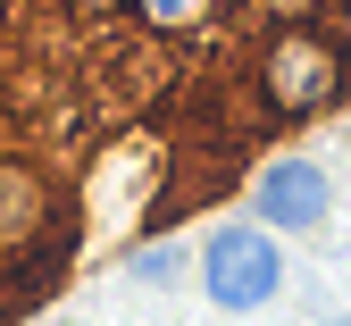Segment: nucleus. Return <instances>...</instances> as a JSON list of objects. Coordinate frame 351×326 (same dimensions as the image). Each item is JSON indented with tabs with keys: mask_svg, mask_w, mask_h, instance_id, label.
Listing matches in <instances>:
<instances>
[{
	"mask_svg": "<svg viewBox=\"0 0 351 326\" xmlns=\"http://www.w3.org/2000/svg\"><path fill=\"white\" fill-rule=\"evenodd\" d=\"M285 285V259H276V235L268 226H217V235L201 243V293L217 310H259V301H276Z\"/></svg>",
	"mask_w": 351,
	"mask_h": 326,
	"instance_id": "f03ea898",
	"label": "nucleus"
},
{
	"mask_svg": "<svg viewBox=\"0 0 351 326\" xmlns=\"http://www.w3.org/2000/svg\"><path fill=\"white\" fill-rule=\"evenodd\" d=\"M343 75H351L343 42H326L310 25H285L268 51H259V101H268L276 117H310V109H326L343 92Z\"/></svg>",
	"mask_w": 351,
	"mask_h": 326,
	"instance_id": "f257e3e1",
	"label": "nucleus"
},
{
	"mask_svg": "<svg viewBox=\"0 0 351 326\" xmlns=\"http://www.w3.org/2000/svg\"><path fill=\"white\" fill-rule=\"evenodd\" d=\"M67 9H75V17H117L125 0H67Z\"/></svg>",
	"mask_w": 351,
	"mask_h": 326,
	"instance_id": "0eeeda50",
	"label": "nucleus"
},
{
	"mask_svg": "<svg viewBox=\"0 0 351 326\" xmlns=\"http://www.w3.org/2000/svg\"><path fill=\"white\" fill-rule=\"evenodd\" d=\"M326 201H335V184H326L318 159H268L259 184H251V209H259V226H276V235H310L326 218Z\"/></svg>",
	"mask_w": 351,
	"mask_h": 326,
	"instance_id": "7ed1b4c3",
	"label": "nucleus"
},
{
	"mask_svg": "<svg viewBox=\"0 0 351 326\" xmlns=\"http://www.w3.org/2000/svg\"><path fill=\"white\" fill-rule=\"evenodd\" d=\"M193 9H201V0H151V17H159V25H184Z\"/></svg>",
	"mask_w": 351,
	"mask_h": 326,
	"instance_id": "423d86ee",
	"label": "nucleus"
},
{
	"mask_svg": "<svg viewBox=\"0 0 351 326\" xmlns=\"http://www.w3.org/2000/svg\"><path fill=\"white\" fill-rule=\"evenodd\" d=\"M59 226V193L34 159H0V251H34Z\"/></svg>",
	"mask_w": 351,
	"mask_h": 326,
	"instance_id": "20e7f679",
	"label": "nucleus"
},
{
	"mask_svg": "<svg viewBox=\"0 0 351 326\" xmlns=\"http://www.w3.org/2000/svg\"><path fill=\"white\" fill-rule=\"evenodd\" d=\"M326 326H351V318H326Z\"/></svg>",
	"mask_w": 351,
	"mask_h": 326,
	"instance_id": "9d476101",
	"label": "nucleus"
},
{
	"mask_svg": "<svg viewBox=\"0 0 351 326\" xmlns=\"http://www.w3.org/2000/svg\"><path fill=\"white\" fill-rule=\"evenodd\" d=\"M59 326H84V318H59Z\"/></svg>",
	"mask_w": 351,
	"mask_h": 326,
	"instance_id": "9b49d317",
	"label": "nucleus"
},
{
	"mask_svg": "<svg viewBox=\"0 0 351 326\" xmlns=\"http://www.w3.org/2000/svg\"><path fill=\"white\" fill-rule=\"evenodd\" d=\"M125 276H134V285H176V276H184V251L176 243H143L134 259H125Z\"/></svg>",
	"mask_w": 351,
	"mask_h": 326,
	"instance_id": "39448f33",
	"label": "nucleus"
},
{
	"mask_svg": "<svg viewBox=\"0 0 351 326\" xmlns=\"http://www.w3.org/2000/svg\"><path fill=\"white\" fill-rule=\"evenodd\" d=\"M343 51H351V0H343Z\"/></svg>",
	"mask_w": 351,
	"mask_h": 326,
	"instance_id": "1a4fd4ad",
	"label": "nucleus"
},
{
	"mask_svg": "<svg viewBox=\"0 0 351 326\" xmlns=\"http://www.w3.org/2000/svg\"><path fill=\"white\" fill-rule=\"evenodd\" d=\"M268 9H276V17H301V9H310V0H268Z\"/></svg>",
	"mask_w": 351,
	"mask_h": 326,
	"instance_id": "6e6552de",
	"label": "nucleus"
}]
</instances>
